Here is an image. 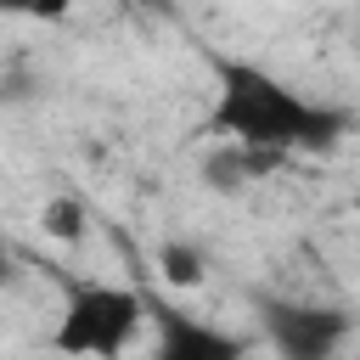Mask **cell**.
<instances>
[{
	"mask_svg": "<svg viewBox=\"0 0 360 360\" xmlns=\"http://www.w3.org/2000/svg\"><path fill=\"white\" fill-rule=\"evenodd\" d=\"M343 129H349L343 107L298 96L287 79H276L259 62L214 56V107H208L214 141L276 163L287 152H326L343 141Z\"/></svg>",
	"mask_w": 360,
	"mask_h": 360,
	"instance_id": "6da1fadb",
	"label": "cell"
},
{
	"mask_svg": "<svg viewBox=\"0 0 360 360\" xmlns=\"http://www.w3.org/2000/svg\"><path fill=\"white\" fill-rule=\"evenodd\" d=\"M152 321V304L118 281H73L62 315L51 326V349L62 360H124Z\"/></svg>",
	"mask_w": 360,
	"mask_h": 360,
	"instance_id": "7a4b0ae2",
	"label": "cell"
},
{
	"mask_svg": "<svg viewBox=\"0 0 360 360\" xmlns=\"http://www.w3.org/2000/svg\"><path fill=\"white\" fill-rule=\"evenodd\" d=\"M259 326L276 360H338V349L354 338V321L315 298H264Z\"/></svg>",
	"mask_w": 360,
	"mask_h": 360,
	"instance_id": "3957f363",
	"label": "cell"
},
{
	"mask_svg": "<svg viewBox=\"0 0 360 360\" xmlns=\"http://www.w3.org/2000/svg\"><path fill=\"white\" fill-rule=\"evenodd\" d=\"M152 321H158L152 360H248V343H242V338H231L225 326L202 321V315L158 309V304H152Z\"/></svg>",
	"mask_w": 360,
	"mask_h": 360,
	"instance_id": "277c9868",
	"label": "cell"
},
{
	"mask_svg": "<svg viewBox=\"0 0 360 360\" xmlns=\"http://www.w3.org/2000/svg\"><path fill=\"white\" fill-rule=\"evenodd\" d=\"M158 276H163L169 287L191 292V287L208 281V259H202V248H191V242H163V248H158Z\"/></svg>",
	"mask_w": 360,
	"mask_h": 360,
	"instance_id": "5b68a950",
	"label": "cell"
},
{
	"mask_svg": "<svg viewBox=\"0 0 360 360\" xmlns=\"http://www.w3.org/2000/svg\"><path fill=\"white\" fill-rule=\"evenodd\" d=\"M39 225H45V236L73 242V236L84 231V202H79V197H51V202L39 208Z\"/></svg>",
	"mask_w": 360,
	"mask_h": 360,
	"instance_id": "8992f818",
	"label": "cell"
},
{
	"mask_svg": "<svg viewBox=\"0 0 360 360\" xmlns=\"http://www.w3.org/2000/svg\"><path fill=\"white\" fill-rule=\"evenodd\" d=\"M0 6H6V11H28L34 0H0Z\"/></svg>",
	"mask_w": 360,
	"mask_h": 360,
	"instance_id": "52a82bcc",
	"label": "cell"
}]
</instances>
